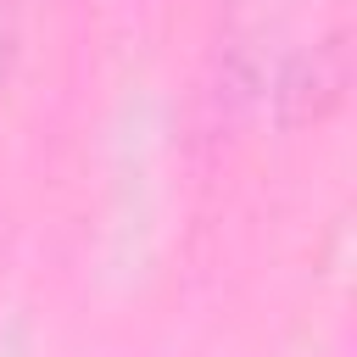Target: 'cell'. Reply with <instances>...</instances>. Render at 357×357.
I'll return each mask as SVG.
<instances>
[{"mask_svg": "<svg viewBox=\"0 0 357 357\" xmlns=\"http://www.w3.org/2000/svg\"><path fill=\"white\" fill-rule=\"evenodd\" d=\"M0 61H6V17H0Z\"/></svg>", "mask_w": 357, "mask_h": 357, "instance_id": "6da1fadb", "label": "cell"}]
</instances>
